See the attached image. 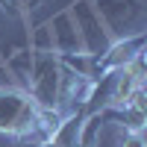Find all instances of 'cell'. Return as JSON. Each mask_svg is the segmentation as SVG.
Instances as JSON below:
<instances>
[{"label": "cell", "mask_w": 147, "mask_h": 147, "mask_svg": "<svg viewBox=\"0 0 147 147\" xmlns=\"http://www.w3.org/2000/svg\"><path fill=\"white\" fill-rule=\"evenodd\" d=\"M138 53H141V38H136V41H118V44H112L100 56H103V68L106 71H121V68H127Z\"/></svg>", "instance_id": "cell-2"}, {"label": "cell", "mask_w": 147, "mask_h": 147, "mask_svg": "<svg viewBox=\"0 0 147 147\" xmlns=\"http://www.w3.org/2000/svg\"><path fill=\"white\" fill-rule=\"evenodd\" d=\"M118 74H121V77H118V82H115L112 94H109V103L118 106V109H127L129 100H132V94H136L138 88H144V82H138L136 77H129L127 71H118Z\"/></svg>", "instance_id": "cell-3"}, {"label": "cell", "mask_w": 147, "mask_h": 147, "mask_svg": "<svg viewBox=\"0 0 147 147\" xmlns=\"http://www.w3.org/2000/svg\"><path fill=\"white\" fill-rule=\"evenodd\" d=\"M38 147H56V144H53V141H50V138H44V141H41V144H38Z\"/></svg>", "instance_id": "cell-6"}, {"label": "cell", "mask_w": 147, "mask_h": 147, "mask_svg": "<svg viewBox=\"0 0 147 147\" xmlns=\"http://www.w3.org/2000/svg\"><path fill=\"white\" fill-rule=\"evenodd\" d=\"M121 147H147V144H144V136H141V132H127L124 141H121Z\"/></svg>", "instance_id": "cell-5"}, {"label": "cell", "mask_w": 147, "mask_h": 147, "mask_svg": "<svg viewBox=\"0 0 147 147\" xmlns=\"http://www.w3.org/2000/svg\"><path fill=\"white\" fill-rule=\"evenodd\" d=\"M144 124H147V112L141 106H127L124 109V129L127 132H144Z\"/></svg>", "instance_id": "cell-4"}, {"label": "cell", "mask_w": 147, "mask_h": 147, "mask_svg": "<svg viewBox=\"0 0 147 147\" xmlns=\"http://www.w3.org/2000/svg\"><path fill=\"white\" fill-rule=\"evenodd\" d=\"M38 103L15 88H0V132L30 136L35 129Z\"/></svg>", "instance_id": "cell-1"}]
</instances>
